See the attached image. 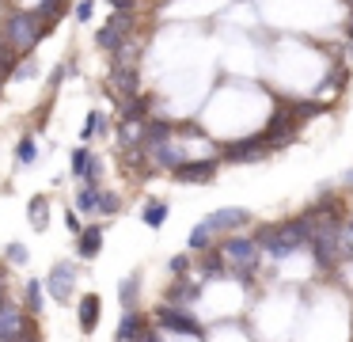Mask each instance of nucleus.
I'll return each mask as SVG.
<instances>
[{"label": "nucleus", "instance_id": "obj_17", "mask_svg": "<svg viewBox=\"0 0 353 342\" xmlns=\"http://www.w3.org/2000/svg\"><path fill=\"white\" fill-rule=\"evenodd\" d=\"M118 301H122V312L141 308V274H130V278L118 281Z\"/></svg>", "mask_w": 353, "mask_h": 342}, {"label": "nucleus", "instance_id": "obj_12", "mask_svg": "<svg viewBox=\"0 0 353 342\" xmlns=\"http://www.w3.org/2000/svg\"><path fill=\"white\" fill-rule=\"evenodd\" d=\"M148 327H152V319L141 308L122 312V319H118V327H114V342H141V334H145Z\"/></svg>", "mask_w": 353, "mask_h": 342}, {"label": "nucleus", "instance_id": "obj_29", "mask_svg": "<svg viewBox=\"0 0 353 342\" xmlns=\"http://www.w3.org/2000/svg\"><path fill=\"white\" fill-rule=\"evenodd\" d=\"M114 4V12H133L137 15V0H110Z\"/></svg>", "mask_w": 353, "mask_h": 342}, {"label": "nucleus", "instance_id": "obj_9", "mask_svg": "<svg viewBox=\"0 0 353 342\" xmlns=\"http://www.w3.org/2000/svg\"><path fill=\"white\" fill-rule=\"evenodd\" d=\"M34 327V316L27 308H19L16 301H8L0 308V342H19Z\"/></svg>", "mask_w": 353, "mask_h": 342}, {"label": "nucleus", "instance_id": "obj_5", "mask_svg": "<svg viewBox=\"0 0 353 342\" xmlns=\"http://www.w3.org/2000/svg\"><path fill=\"white\" fill-rule=\"evenodd\" d=\"M205 289L209 281H201L198 274H186V278H171L168 289H163L160 301L163 304H179V308H198L201 301H205Z\"/></svg>", "mask_w": 353, "mask_h": 342}, {"label": "nucleus", "instance_id": "obj_32", "mask_svg": "<svg viewBox=\"0 0 353 342\" xmlns=\"http://www.w3.org/2000/svg\"><path fill=\"white\" fill-rule=\"evenodd\" d=\"M350 205H353V198H350Z\"/></svg>", "mask_w": 353, "mask_h": 342}, {"label": "nucleus", "instance_id": "obj_11", "mask_svg": "<svg viewBox=\"0 0 353 342\" xmlns=\"http://www.w3.org/2000/svg\"><path fill=\"white\" fill-rule=\"evenodd\" d=\"M103 240H107V225H103V220L84 225V232L77 236V258L80 263H95V258L103 255Z\"/></svg>", "mask_w": 353, "mask_h": 342}, {"label": "nucleus", "instance_id": "obj_3", "mask_svg": "<svg viewBox=\"0 0 353 342\" xmlns=\"http://www.w3.org/2000/svg\"><path fill=\"white\" fill-rule=\"evenodd\" d=\"M221 160L232 167H243V164H262L270 160V149L262 144V133H243V137H224L221 141Z\"/></svg>", "mask_w": 353, "mask_h": 342}, {"label": "nucleus", "instance_id": "obj_2", "mask_svg": "<svg viewBox=\"0 0 353 342\" xmlns=\"http://www.w3.org/2000/svg\"><path fill=\"white\" fill-rule=\"evenodd\" d=\"M152 323L160 331L175 334V339H194V342H205L209 339V323L198 316L194 308H179V304H156L152 308Z\"/></svg>", "mask_w": 353, "mask_h": 342}, {"label": "nucleus", "instance_id": "obj_23", "mask_svg": "<svg viewBox=\"0 0 353 342\" xmlns=\"http://www.w3.org/2000/svg\"><path fill=\"white\" fill-rule=\"evenodd\" d=\"M19 68V53H12L8 46H0V88H4V80H12Z\"/></svg>", "mask_w": 353, "mask_h": 342}, {"label": "nucleus", "instance_id": "obj_31", "mask_svg": "<svg viewBox=\"0 0 353 342\" xmlns=\"http://www.w3.org/2000/svg\"><path fill=\"white\" fill-rule=\"evenodd\" d=\"M345 38H350V42H353V15H350V19H345Z\"/></svg>", "mask_w": 353, "mask_h": 342}, {"label": "nucleus", "instance_id": "obj_27", "mask_svg": "<svg viewBox=\"0 0 353 342\" xmlns=\"http://www.w3.org/2000/svg\"><path fill=\"white\" fill-rule=\"evenodd\" d=\"M72 15H77L80 23H88V19H92V15H95V0H80V4L72 8Z\"/></svg>", "mask_w": 353, "mask_h": 342}, {"label": "nucleus", "instance_id": "obj_4", "mask_svg": "<svg viewBox=\"0 0 353 342\" xmlns=\"http://www.w3.org/2000/svg\"><path fill=\"white\" fill-rule=\"evenodd\" d=\"M130 35H133V12H114L107 23L99 27V35H95V46H99L103 53H122L125 46H130Z\"/></svg>", "mask_w": 353, "mask_h": 342}, {"label": "nucleus", "instance_id": "obj_13", "mask_svg": "<svg viewBox=\"0 0 353 342\" xmlns=\"http://www.w3.org/2000/svg\"><path fill=\"white\" fill-rule=\"evenodd\" d=\"M99 319H103V296H99V293H84V296L77 301V323H80V331H84V334H95Z\"/></svg>", "mask_w": 353, "mask_h": 342}, {"label": "nucleus", "instance_id": "obj_25", "mask_svg": "<svg viewBox=\"0 0 353 342\" xmlns=\"http://www.w3.org/2000/svg\"><path fill=\"white\" fill-rule=\"evenodd\" d=\"M27 258H31V251H27V243L12 240L8 247H4V263H8V266H27Z\"/></svg>", "mask_w": 353, "mask_h": 342}, {"label": "nucleus", "instance_id": "obj_15", "mask_svg": "<svg viewBox=\"0 0 353 342\" xmlns=\"http://www.w3.org/2000/svg\"><path fill=\"white\" fill-rule=\"evenodd\" d=\"M99 194H103L99 182H80L77 194H72V209L84 213V217H99Z\"/></svg>", "mask_w": 353, "mask_h": 342}, {"label": "nucleus", "instance_id": "obj_24", "mask_svg": "<svg viewBox=\"0 0 353 342\" xmlns=\"http://www.w3.org/2000/svg\"><path fill=\"white\" fill-rule=\"evenodd\" d=\"M118 213H122V194L103 190L99 194V217H118Z\"/></svg>", "mask_w": 353, "mask_h": 342}, {"label": "nucleus", "instance_id": "obj_28", "mask_svg": "<svg viewBox=\"0 0 353 342\" xmlns=\"http://www.w3.org/2000/svg\"><path fill=\"white\" fill-rule=\"evenodd\" d=\"M4 304H8V270L0 266V308H4Z\"/></svg>", "mask_w": 353, "mask_h": 342}, {"label": "nucleus", "instance_id": "obj_8", "mask_svg": "<svg viewBox=\"0 0 353 342\" xmlns=\"http://www.w3.org/2000/svg\"><path fill=\"white\" fill-rule=\"evenodd\" d=\"M205 220H209V228H213L216 236H236V232H251V213L243 209V205H221V209H213V213H205Z\"/></svg>", "mask_w": 353, "mask_h": 342}, {"label": "nucleus", "instance_id": "obj_1", "mask_svg": "<svg viewBox=\"0 0 353 342\" xmlns=\"http://www.w3.org/2000/svg\"><path fill=\"white\" fill-rule=\"evenodd\" d=\"M46 30H50V23L39 15V8H16V12H8V19L0 27V46H8L12 53L23 57V53H31L42 42Z\"/></svg>", "mask_w": 353, "mask_h": 342}, {"label": "nucleus", "instance_id": "obj_22", "mask_svg": "<svg viewBox=\"0 0 353 342\" xmlns=\"http://www.w3.org/2000/svg\"><path fill=\"white\" fill-rule=\"evenodd\" d=\"M194 251H179V255H171L168 258V274L171 278H186V274H194Z\"/></svg>", "mask_w": 353, "mask_h": 342}, {"label": "nucleus", "instance_id": "obj_26", "mask_svg": "<svg viewBox=\"0 0 353 342\" xmlns=\"http://www.w3.org/2000/svg\"><path fill=\"white\" fill-rule=\"evenodd\" d=\"M65 228H69L72 236L84 232V220H80V213H77V209H65Z\"/></svg>", "mask_w": 353, "mask_h": 342}, {"label": "nucleus", "instance_id": "obj_19", "mask_svg": "<svg viewBox=\"0 0 353 342\" xmlns=\"http://www.w3.org/2000/svg\"><path fill=\"white\" fill-rule=\"evenodd\" d=\"M27 217H31V225L39 228V232H46V225H50V198L46 194L31 198V202H27Z\"/></svg>", "mask_w": 353, "mask_h": 342}, {"label": "nucleus", "instance_id": "obj_10", "mask_svg": "<svg viewBox=\"0 0 353 342\" xmlns=\"http://www.w3.org/2000/svg\"><path fill=\"white\" fill-rule=\"evenodd\" d=\"M69 175H72L77 182H99L103 160L95 156L88 144H80V149H72V156H69Z\"/></svg>", "mask_w": 353, "mask_h": 342}, {"label": "nucleus", "instance_id": "obj_30", "mask_svg": "<svg viewBox=\"0 0 353 342\" xmlns=\"http://www.w3.org/2000/svg\"><path fill=\"white\" fill-rule=\"evenodd\" d=\"M19 342H42V334H39V327H31V331H27V334H23V339H19Z\"/></svg>", "mask_w": 353, "mask_h": 342}, {"label": "nucleus", "instance_id": "obj_7", "mask_svg": "<svg viewBox=\"0 0 353 342\" xmlns=\"http://www.w3.org/2000/svg\"><path fill=\"white\" fill-rule=\"evenodd\" d=\"M77 278H80L77 263H69V258H57L42 281H46V293L54 296L57 304H69L72 296H77Z\"/></svg>", "mask_w": 353, "mask_h": 342}, {"label": "nucleus", "instance_id": "obj_21", "mask_svg": "<svg viewBox=\"0 0 353 342\" xmlns=\"http://www.w3.org/2000/svg\"><path fill=\"white\" fill-rule=\"evenodd\" d=\"M34 160H39V141H34V133H23L16 144V164L19 167H31Z\"/></svg>", "mask_w": 353, "mask_h": 342}, {"label": "nucleus", "instance_id": "obj_16", "mask_svg": "<svg viewBox=\"0 0 353 342\" xmlns=\"http://www.w3.org/2000/svg\"><path fill=\"white\" fill-rule=\"evenodd\" d=\"M168 217H171V205L163 202V198H145V205H141V220H145V228L160 232V228L168 225Z\"/></svg>", "mask_w": 353, "mask_h": 342}, {"label": "nucleus", "instance_id": "obj_6", "mask_svg": "<svg viewBox=\"0 0 353 342\" xmlns=\"http://www.w3.org/2000/svg\"><path fill=\"white\" fill-rule=\"evenodd\" d=\"M221 156H198V160H186L183 167H175L171 171V179L179 182V187H209V182H216V175H221Z\"/></svg>", "mask_w": 353, "mask_h": 342}, {"label": "nucleus", "instance_id": "obj_18", "mask_svg": "<svg viewBox=\"0 0 353 342\" xmlns=\"http://www.w3.org/2000/svg\"><path fill=\"white\" fill-rule=\"evenodd\" d=\"M23 296H27V312H31V316H39L42 304H46V281H42V278H31V281L23 285Z\"/></svg>", "mask_w": 353, "mask_h": 342}, {"label": "nucleus", "instance_id": "obj_20", "mask_svg": "<svg viewBox=\"0 0 353 342\" xmlns=\"http://www.w3.org/2000/svg\"><path fill=\"white\" fill-rule=\"evenodd\" d=\"M107 133V114L103 111H88L84 118V129H80V141H95V137Z\"/></svg>", "mask_w": 353, "mask_h": 342}, {"label": "nucleus", "instance_id": "obj_14", "mask_svg": "<svg viewBox=\"0 0 353 342\" xmlns=\"http://www.w3.org/2000/svg\"><path fill=\"white\" fill-rule=\"evenodd\" d=\"M216 243H221V236L213 232V228H209V220L201 217L198 225L190 228V232H186V251H194V255H205V251H213Z\"/></svg>", "mask_w": 353, "mask_h": 342}]
</instances>
